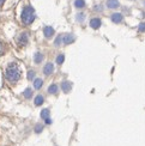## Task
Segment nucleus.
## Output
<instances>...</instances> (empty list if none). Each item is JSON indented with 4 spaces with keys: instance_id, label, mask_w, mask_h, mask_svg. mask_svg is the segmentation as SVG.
Returning <instances> with one entry per match:
<instances>
[{
    "instance_id": "nucleus-25",
    "label": "nucleus",
    "mask_w": 145,
    "mask_h": 146,
    "mask_svg": "<svg viewBox=\"0 0 145 146\" xmlns=\"http://www.w3.org/2000/svg\"><path fill=\"white\" fill-rule=\"evenodd\" d=\"M45 122H46L47 125H51V123H52V120H51V117H49V119H47V120L45 121Z\"/></svg>"
},
{
    "instance_id": "nucleus-12",
    "label": "nucleus",
    "mask_w": 145,
    "mask_h": 146,
    "mask_svg": "<svg viewBox=\"0 0 145 146\" xmlns=\"http://www.w3.org/2000/svg\"><path fill=\"white\" fill-rule=\"evenodd\" d=\"M58 91H59V86L57 84H52L48 88V94H51V95H57Z\"/></svg>"
},
{
    "instance_id": "nucleus-2",
    "label": "nucleus",
    "mask_w": 145,
    "mask_h": 146,
    "mask_svg": "<svg viewBox=\"0 0 145 146\" xmlns=\"http://www.w3.org/2000/svg\"><path fill=\"white\" fill-rule=\"evenodd\" d=\"M34 19H35V10L33 6L27 5L22 11V22L25 25H29V24L34 22Z\"/></svg>"
},
{
    "instance_id": "nucleus-1",
    "label": "nucleus",
    "mask_w": 145,
    "mask_h": 146,
    "mask_svg": "<svg viewBox=\"0 0 145 146\" xmlns=\"http://www.w3.org/2000/svg\"><path fill=\"white\" fill-rule=\"evenodd\" d=\"M22 76L21 73V70L18 67V65L12 62L7 66V68H6V78H7V80L11 82V83H16L19 80V78Z\"/></svg>"
},
{
    "instance_id": "nucleus-7",
    "label": "nucleus",
    "mask_w": 145,
    "mask_h": 146,
    "mask_svg": "<svg viewBox=\"0 0 145 146\" xmlns=\"http://www.w3.org/2000/svg\"><path fill=\"white\" fill-rule=\"evenodd\" d=\"M60 88H61V90L64 91L65 94H69L71 91V89H72V84L69 80H64L61 83V85H60Z\"/></svg>"
},
{
    "instance_id": "nucleus-22",
    "label": "nucleus",
    "mask_w": 145,
    "mask_h": 146,
    "mask_svg": "<svg viewBox=\"0 0 145 146\" xmlns=\"http://www.w3.org/2000/svg\"><path fill=\"white\" fill-rule=\"evenodd\" d=\"M84 17H85V16H84V13H83V12H80V13H78L77 15V21L78 22H79V23H83V21H84Z\"/></svg>"
},
{
    "instance_id": "nucleus-26",
    "label": "nucleus",
    "mask_w": 145,
    "mask_h": 146,
    "mask_svg": "<svg viewBox=\"0 0 145 146\" xmlns=\"http://www.w3.org/2000/svg\"><path fill=\"white\" fill-rule=\"evenodd\" d=\"M4 1H5V0H0V5H1V4L4 3Z\"/></svg>"
},
{
    "instance_id": "nucleus-4",
    "label": "nucleus",
    "mask_w": 145,
    "mask_h": 146,
    "mask_svg": "<svg viewBox=\"0 0 145 146\" xmlns=\"http://www.w3.org/2000/svg\"><path fill=\"white\" fill-rule=\"evenodd\" d=\"M110 19H112L113 23L119 24V23H121V22L124 21V16H122V13H120V12H115V13L112 15Z\"/></svg>"
},
{
    "instance_id": "nucleus-8",
    "label": "nucleus",
    "mask_w": 145,
    "mask_h": 146,
    "mask_svg": "<svg viewBox=\"0 0 145 146\" xmlns=\"http://www.w3.org/2000/svg\"><path fill=\"white\" fill-rule=\"evenodd\" d=\"M101 24H102V22H101L100 18H92V19L90 21V27L95 30H97L101 27Z\"/></svg>"
},
{
    "instance_id": "nucleus-9",
    "label": "nucleus",
    "mask_w": 145,
    "mask_h": 146,
    "mask_svg": "<svg viewBox=\"0 0 145 146\" xmlns=\"http://www.w3.org/2000/svg\"><path fill=\"white\" fill-rule=\"evenodd\" d=\"M54 29L52 28V27H45V29H43V34H45V37L46 38H51L52 36L54 35Z\"/></svg>"
},
{
    "instance_id": "nucleus-6",
    "label": "nucleus",
    "mask_w": 145,
    "mask_h": 146,
    "mask_svg": "<svg viewBox=\"0 0 145 146\" xmlns=\"http://www.w3.org/2000/svg\"><path fill=\"white\" fill-rule=\"evenodd\" d=\"M54 72V65L52 62H48L45 65V67H43V73H45V76H51L52 73Z\"/></svg>"
},
{
    "instance_id": "nucleus-10",
    "label": "nucleus",
    "mask_w": 145,
    "mask_h": 146,
    "mask_svg": "<svg viewBox=\"0 0 145 146\" xmlns=\"http://www.w3.org/2000/svg\"><path fill=\"white\" fill-rule=\"evenodd\" d=\"M106 5H107L108 9H118L120 6V3L118 1V0H107Z\"/></svg>"
},
{
    "instance_id": "nucleus-16",
    "label": "nucleus",
    "mask_w": 145,
    "mask_h": 146,
    "mask_svg": "<svg viewBox=\"0 0 145 146\" xmlns=\"http://www.w3.org/2000/svg\"><path fill=\"white\" fill-rule=\"evenodd\" d=\"M23 96L25 97L27 100H30V98H31V96H33V90L30 89V88H27L25 90H24V92H23Z\"/></svg>"
},
{
    "instance_id": "nucleus-20",
    "label": "nucleus",
    "mask_w": 145,
    "mask_h": 146,
    "mask_svg": "<svg viewBox=\"0 0 145 146\" xmlns=\"http://www.w3.org/2000/svg\"><path fill=\"white\" fill-rule=\"evenodd\" d=\"M28 79L29 80H34L35 79V71H33V70L28 71Z\"/></svg>"
},
{
    "instance_id": "nucleus-19",
    "label": "nucleus",
    "mask_w": 145,
    "mask_h": 146,
    "mask_svg": "<svg viewBox=\"0 0 145 146\" xmlns=\"http://www.w3.org/2000/svg\"><path fill=\"white\" fill-rule=\"evenodd\" d=\"M64 60H65V55H64V54H59V55L57 56V62L59 65H61L64 62Z\"/></svg>"
},
{
    "instance_id": "nucleus-17",
    "label": "nucleus",
    "mask_w": 145,
    "mask_h": 146,
    "mask_svg": "<svg viewBox=\"0 0 145 146\" xmlns=\"http://www.w3.org/2000/svg\"><path fill=\"white\" fill-rule=\"evenodd\" d=\"M74 6L77 9H83L85 7V1L84 0H74Z\"/></svg>"
},
{
    "instance_id": "nucleus-15",
    "label": "nucleus",
    "mask_w": 145,
    "mask_h": 146,
    "mask_svg": "<svg viewBox=\"0 0 145 146\" xmlns=\"http://www.w3.org/2000/svg\"><path fill=\"white\" fill-rule=\"evenodd\" d=\"M51 117V111H49V109H43V110L41 111V119H43L45 121L47 119H49Z\"/></svg>"
},
{
    "instance_id": "nucleus-13",
    "label": "nucleus",
    "mask_w": 145,
    "mask_h": 146,
    "mask_svg": "<svg viewBox=\"0 0 145 146\" xmlns=\"http://www.w3.org/2000/svg\"><path fill=\"white\" fill-rule=\"evenodd\" d=\"M43 54H42L41 52H37V53H35V55H34V61L35 64H41L42 62V60H43Z\"/></svg>"
},
{
    "instance_id": "nucleus-18",
    "label": "nucleus",
    "mask_w": 145,
    "mask_h": 146,
    "mask_svg": "<svg viewBox=\"0 0 145 146\" xmlns=\"http://www.w3.org/2000/svg\"><path fill=\"white\" fill-rule=\"evenodd\" d=\"M42 131H43V125L37 123V125L35 126V133H36V134H40Z\"/></svg>"
},
{
    "instance_id": "nucleus-14",
    "label": "nucleus",
    "mask_w": 145,
    "mask_h": 146,
    "mask_svg": "<svg viewBox=\"0 0 145 146\" xmlns=\"http://www.w3.org/2000/svg\"><path fill=\"white\" fill-rule=\"evenodd\" d=\"M42 85H43V80H42L41 78H36L34 79V88L36 90H40L42 88Z\"/></svg>"
},
{
    "instance_id": "nucleus-3",
    "label": "nucleus",
    "mask_w": 145,
    "mask_h": 146,
    "mask_svg": "<svg viewBox=\"0 0 145 146\" xmlns=\"http://www.w3.org/2000/svg\"><path fill=\"white\" fill-rule=\"evenodd\" d=\"M74 40H76V37H74L73 34H65V35H63V42H64L65 44L73 43Z\"/></svg>"
},
{
    "instance_id": "nucleus-11",
    "label": "nucleus",
    "mask_w": 145,
    "mask_h": 146,
    "mask_svg": "<svg viewBox=\"0 0 145 146\" xmlns=\"http://www.w3.org/2000/svg\"><path fill=\"white\" fill-rule=\"evenodd\" d=\"M43 102H45V97L42 96V95H37V96L35 97L34 103H35V106H36V107L42 106V104H43Z\"/></svg>"
},
{
    "instance_id": "nucleus-23",
    "label": "nucleus",
    "mask_w": 145,
    "mask_h": 146,
    "mask_svg": "<svg viewBox=\"0 0 145 146\" xmlns=\"http://www.w3.org/2000/svg\"><path fill=\"white\" fill-rule=\"evenodd\" d=\"M138 31L139 33H145V22L139 24V27H138Z\"/></svg>"
},
{
    "instance_id": "nucleus-24",
    "label": "nucleus",
    "mask_w": 145,
    "mask_h": 146,
    "mask_svg": "<svg viewBox=\"0 0 145 146\" xmlns=\"http://www.w3.org/2000/svg\"><path fill=\"white\" fill-rule=\"evenodd\" d=\"M95 10H96V11H102V6L96 5V6H95Z\"/></svg>"
},
{
    "instance_id": "nucleus-5",
    "label": "nucleus",
    "mask_w": 145,
    "mask_h": 146,
    "mask_svg": "<svg viewBox=\"0 0 145 146\" xmlns=\"http://www.w3.org/2000/svg\"><path fill=\"white\" fill-rule=\"evenodd\" d=\"M28 40H29L28 33H22L19 37H18V43H19V46H25L28 43Z\"/></svg>"
},
{
    "instance_id": "nucleus-21",
    "label": "nucleus",
    "mask_w": 145,
    "mask_h": 146,
    "mask_svg": "<svg viewBox=\"0 0 145 146\" xmlns=\"http://www.w3.org/2000/svg\"><path fill=\"white\" fill-rule=\"evenodd\" d=\"M61 43H63V35H60V36H58V37H57L55 42H54V44L58 47V46H60Z\"/></svg>"
}]
</instances>
